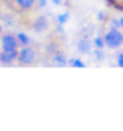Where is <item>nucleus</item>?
<instances>
[{"instance_id": "f3484780", "label": "nucleus", "mask_w": 123, "mask_h": 131, "mask_svg": "<svg viewBox=\"0 0 123 131\" xmlns=\"http://www.w3.org/2000/svg\"><path fill=\"white\" fill-rule=\"evenodd\" d=\"M47 5H48V0H37V2H36V7H37V8H40V9L45 8Z\"/></svg>"}, {"instance_id": "ddd939ff", "label": "nucleus", "mask_w": 123, "mask_h": 131, "mask_svg": "<svg viewBox=\"0 0 123 131\" xmlns=\"http://www.w3.org/2000/svg\"><path fill=\"white\" fill-rule=\"evenodd\" d=\"M93 47L94 48H98V49H103L106 45H105V40L102 36H95L93 38Z\"/></svg>"}, {"instance_id": "b1692460", "label": "nucleus", "mask_w": 123, "mask_h": 131, "mask_svg": "<svg viewBox=\"0 0 123 131\" xmlns=\"http://www.w3.org/2000/svg\"><path fill=\"white\" fill-rule=\"evenodd\" d=\"M3 33V27H2V24H0V35Z\"/></svg>"}, {"instance_id": "9b49d317", "label": "nucleus", "mask_w": 123, "mask_h": 131, "mask_svg": "<svg viewBox=\"0 0 123 131\" xmlns=\"http://www.w3.org/2000/svg\"><path fill=\"white\" fill-rule=\"evenodd\" d=\"M91 54H93L94 60L98 61V62H102L105 60V53H103V49H98V48H94L91 50Z\"/></svg>"}, {"instance_id": "39448f33", "label": "nucleus", "mask_w": 123, "mask_h": 131, "mask_svg": "<svg viewBox=\"0 0 123 131\" xmlns=\"http://www.w3.org/2000/svg\"><path fill=\"white\" fill-rule=\"evenodd\" d=\"M36 33H41V32H45V30L49 29V20L47 16H44V15H40V16H37L33 21H32V25H30Z\"/></svg>"}, {"instance_id": "f8f14e48", "label": "nucleus", "mask_w": 123, "mask_h": 131, "mask_svg": "<svg viewBox=\"0 0 123 131\" xmlns=\"http://www.w3.org/2000/svg\"><path fill=\"white\" fill-rule=\"evenodd\" d=\"M69 20H70V13H69L68 11H65V12H62V13H60L58 16H57V23H58V24L65 25Z\"/></svg>"}, {"instance_id": "412c9836", "label": "nucleus", "mask_w": 123, "mask_h": 131, "mask_svg": "<svg viewBox=\"0 0 123 131\" xmlns=\"http://www.w3.org/2000/svg\"><path fill=\"white\" fill-rule=\"evenodd\" d=\"M50 2L54 5H62L64 4V0H50Z\"/></svg>"}, {"instance_id": "6ab92c4d", "label": "nucleus", "mask_w": 123, "mask_h": 131, "mask_svg": "<svg viewBox=\"0 0 123 131\" xmlns=\"http://www.w3.org/2000/svg\"><path fill=\"white\" fill-rule=\"evenodd\" d=\"M106 13L103 12V11H98V13H97V20L98 21H105L106 20Z\"/></svg>"}, {"instance_id": "f257e3e1", "label": "nucleus", "mask_w": 123, "mask_h": 131, "mask_svg": "<svg viewBox=\"0 0 123 131\" xmlns=\"http://www.w3.org/2000/svg\"><path fill=\"white\" fill-rule=\"evenodd\" d=\"M38 61V49L35 47L25 45L19 49V54H17V62L21 66H32Z\"/></svg>"}, {"instance_id": "1a4fd4ad", "label": "nucleus", "mask_w": 123, "mask_h": 131, "mask_svg": "<svg viewBox=\"0 0 123 131\" xmlns=\"http://www.w3.org/2000/svg\"><path fill=\"white\" fill-rule=\"evenodd\" d=\"M16 38H17L20 47H25V45H29L30 44V38L24 32H17L16 33Z\"/></svg>"}, {"instance_id": "a211bd4d", "label": "nucleus", "mask_w": 123, "mask_h": 131, "mask_svg": "<svg viewBox=\"0 0 123 131\" xmlns=\"http://www.w3.org/2000/svg\"><path fill=\"white\" fill-rule=\"evenodd\" d=\"M117 65L119 68H123V50L118 53V56H117Z\"/></svg>"}, {"instance_id": "4468645a", "label": "nucleus", "mask_w": 123, "mask_h": 131, "mask_svg": "<svg viewBox=\"0 0 123 131\" xmlns=\"http://www.w3.org/2000/svg\"><path fill=\"white\" fill-rule=\"evenodd\" d=\"M0 19L4 21L5 25H8V27L13 25V17L11 13H0Z\"/></svg>"}, {"instance_id": "5701e85b", "label": "nucleus", "mask_w": 123, "mask_h": 131, "mask_svg": "<svg viewBox=\"0 0 123 131\" xmlns=\"http://www.w3.org/2000/svg\"><path fill=\"white\" fill-rule=\"evenodd\" d=\"M118 20H119V28L123 30V15H122V16H120Z\"/></svg>"}, {"instance_id": "7ed1b4c3", "label": "nucleus", "mask_w": 123, "mask_h": 131, "mask_svg": "<svg viewBox=\"0 0 123 131\" xmlns=\"http://www.w3.org/2000/svg\"><path fill=\"white\" fill-rule=\"evenodd\" d=\"M19 41L16 38V35L13 33H4L0 37V48L2 50H13L19 49Z\"/></svg>"}, {"instance_id": "6e6552de", "label": "nucleus", "mask_w": 123, "mask_h": 131, "mask_svg": "<svg viewBox=\"0 0 123 131\" xmlns=\"http://www.w3.org/2000/svg\"><path fill=\"white\" fill-rule=\"evenodd\" d=\"M52 64L57 66V68H64L68 65V58L65 56L64 52L61 50H57L56 53H53L52 54Z\"/></svg>"}, {"instance_id": "393cba45", "label": "nucleus", "mask_w": 123, "mask_h": 131, "mask_svg": "<svg viewBox=\"0 0 123 131\" xmlns=\"http://www.w3.org/2000/svg\"><path fill=\"white\" fill-rule=\"evenodd\" d=\"M119 2H120V3H122V4H123V0H119Z\"/></svg>"}, {"instance_id": "0eeeda50", "label": "nucleus", "mask_w": 123, "mask_h": 131, "mask_svg": "<svg viewBox=\"0 0 123 131\" xmlns=\"http://www.w3.org/2000/svg\"><path fill=\"white\" fill-rule=\"evenodd\" d=\"M93 48V41H90L87 37H82L81 40H78L77 42V50H78L81 54H90L91 49Z\"/></svg>"}, {"instance_id": "2eb2a0df", "label": "nucleus", "mask_w": 123, "mask_h": 131, "mask_svg": "<svg viewBox=\"0 0 123 131\" xmlns=\"http://www.w3.org/2000/svg\"><path fill=\"white\" fill-rule=\"evenodd\" d=\"M45 49H47V53H49V54H53V53H56V52L58 50V45L53 41V42H49Z\"/></svg>"}, {"instance_id": "dca6fc26", "label": "nucleus", "mask_w": 123, "mask_h": 131, "mask_svg": "<svg viewBox=\"0 0 123 131\" xmlns=\"http://www.w3.org/2000/svg\"><path fill=\"white\" fill-rule=\"evenodd\" d=\"M109 25H110V28L120 29V28H119V20H118V19H115V17L110 19V23H109Z\"/></svg>"}, {"instance_id": "4be33fe9", "label": "nucleus", "mask_w": 123, "mask_h": 131, "mask_svg": "<svg viewBox=\"0 0 123 131\" xmlns=\"http://www.w3.org/2000/svg\"><path fill=\"white\" fill-rule=\"evenodd\" d=\"M105 2H106V4L109 5V7H113V4L117 3V2H119V0H105Z\"/></svg>"}, {"instance_id": "20e7f679", "label": "nucleus", "mask_w": 123, "mask_h": 131, "mask_svg": "<svg viewBox=\"0 0 123 131\" xmlns=\"http://www.w3.org/2000/svg\"><path fill=\"white\" fill-rule=\"evenodd\" d=\"M37 0H11L12 8L16 12H29L33 9Z\"/></svg>"}, {"instance_id": "423d86ee", "label": "nucleus", "mask_w": 123, "mask_h": 131, "mask_svg": "<svg viewBox=\"0 0 123 131\" xmlns=\"http://www.w3.org/2000/svg\"><path fill=\"white\" fill-rule=\"evenodd\" d=\"M19 49L13 50H0V64L3 65H11L13 61L17 60Z\"/></svg>"}, {"instance_id": "aec40b11", "label": "nucleus", "mask_w": 123, "mask_h": 131, "mask_svg": "<svg viewBox=\"0 0 123 131\" xmlns=\"http://www.w3.org/2000/svg\"><path fill=\"white\" fill-rule=\"evenodd\" d=\"M56 30H57V32H58L60 35H62V33H64V25H62V24H58V23H57V25H56Z\"/></svg>"}, {"instance_id": "9d476101", "label": "nucleus", "mask_w": 123, "mask_h": 131, "mask_svg": "<svg viewBox=\"0 0 123 131\" xmlns=\"http://www.w3.org/2000/svg\"><path fill=\"white\" fill-rule=\"evenodd\" d=\"M68 65H70L72 68H80V69H83L86 65H85V62L81 60V58H69L68 60Z\"/></svg>"}, {"instance_id": "f03ea898", "label": "nucleus", "mask_w": 123, "mask_h": 131, "mask_svg": "<svg viewBox=\"0 0 123 131\" xmlns=\"http://www.w3.org/2000/svg\"><path fill=\"white\" fill-rule=\"evenodd\" d=\"M103 40H105V45L109 49H111V50L119 49L123 45V30L122 29L110 28L105 33Z\"/></svg>"}]
</instances>
